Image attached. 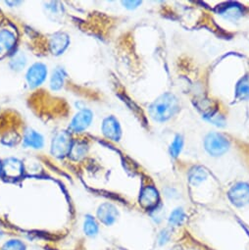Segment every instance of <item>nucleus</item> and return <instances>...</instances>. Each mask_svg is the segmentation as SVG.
<instances>
[{"label":"nucleus","mask_w":249,"mask_h":250,"mask_svg":"<svg viewBox=\"0 0 249 250\" xmlns=\"http://www.w3.org/2000/svg\"><path fill=\"white\" fill-rule=\"evenodd\" d=\"M236 97L241 100H246L249 98V77H244L237 83Z\"/></svg>","instance_id":"a211bd4d"},{"label":"nucleus","mask_w":249,"mask_h":250,"mask_svg":"<svg viewBox=\"0 0 249 250\" xmlns=\"http://www.w3.org/2000/svg\"><path fill=\"white\" fill-rule=\"evenodd\" d=\"M159 202V194L155 188L146 187L143 189L140 197V203L145 209H153Z\"/></svg>","instance_id":"9b49d317"},{"label":"nucleus","mask_w":249,"mask_h":250,"mask_svg":"<svg viewBox=\"0 0 249 250\" xmlns=\"http://www.w3.org/2000/svg\"><path fill=\"white\" fill-rule=\"evenodd\" d=\"M185 219H186V214L184 210L181 208H178L172 212L169 218V223L171 226H180L181 224H183Z\"/></svg>","instance_id":"412c9836"},{"label":"nucleus","mask_w":249,"mask_h":250,"mask_svg":"<svg viewBox=\"0 0 249 250\" xmlns=\"http://www.w3.org/2000/svg\"><path fill=\"white\" fill-rule=\"evenodd\" d=\"M228 198L237 207L247 205L249 203V185L244 183L236 184L229 189Z\"/></svg>","instance_id":"423d86ee"},{"label":"nucleus","mask_w":249,"mask_h":250,"mask_svg":"<svg viewBox=\"0 0 249 250\" xmlns=\"http://www.w3.org/2000/svg\"><path fill=\"white\" fill-rule=\"evenodd\" d=\"M16 44V36L9 30L0 31V54L11 52Z\"/></svg>","instance_id":"ddd939ff"},{"label":"nucleus","mask_w":249,"mask_h":250,"mask_svg":"<svg viewBox=\"0 0 249 250\" xmlns=\"http://www.w3.org/2000/svg\"><path fill=\"white\" fill-rule=\"evenodd\" d=\"M2 174V162L0 161V176Z\"/></svg>","instance_id":"393cba45"},{"label":"nucleus","mask_w":249,"mask_h":250,"mask_svg":"<svg viewBox=\"0 0 249 250\" xmlns=\"http://www.w3.org/2000/svg\"><path fill=\"white\" fill-rule=\"evenodd\" d=\"M27 64V58L24 54H18L14 56V58L10 61V67L13 71L20 72L22 71Z\"/></svg>","instance_id":"aec40b11"},{"label":"nucleus","mask_w":249,"mask_h":250,"mask_svg":"<svg viewBox=\"0 0 249 250\" xmlns=\"http://www.w3.org/2000/svg\"><path fill=\"white\" fill-rule=\"evenodd\" d=\"M23 145L25 147L42 149L44 146L42 135L34 129H27L23 136Z\"/></svg>","instance_id":"9d476101"},{"label":"nucleus","mask_w":249,"mask_h":250,"mask_svg":"<svg viewBox=\"0 0 249 250\" xmlns=\"http://www.w3.org/2000/svg\"><path fill=\"white\" fill-rule=\"evenodd\" d=\"M73 142L74 141L72 138V134L70 132L62 131L57 133L51 143V154L58 159H63L67 157L72 148Z\"/></svg>","instance_id":"f03ea898"},{"label":"nucleus","mask_w":249,"mask_h":250,"mask_svg":"<svg viewBox=\"0 0 249 250\" xmlns=\"http://www.w3.org/2000/svg\"><path fill=\"white\" fill-rule=\"evenodd\" d=\"M46 77L47 66L43 63L37 62L28 69L26 74V81L30 88H37L45 82Z\"/></svg>","instance_id":"20e7f679"},{"label":"nucleus","mask_w":249,"mask_h":250,"mask_svg":"<svg viewBox=\"0 0 249 250\" xmlns=\"http://www.w3.org/2000/svg\"><path fill=\"white\" fill-rule=\"evenodd\" d=\"M183 144H184L183 138L181 136H177L170 147V153L174 158H177L179 156L183 147Z\"/></svg>","instance_id":"4be33fe9"},{"label":"nucleus","mask_w":249,"mask_h":250,"mask_svg":"<svg viewBox=\"0 0 249 250\" xmlns=\"http://www.w3.org/2000/svg\"><path fill=\"white\" fill-rule=\"evenodd\" d=\"M189 182L196 186L199 185L201 182H203L207 178V172L205 169L201 167H194L193 169L190 170L189 172Z\"/></svg>","instance_id":"f3484780"},{"label":"nucleus","mask_w":249,"mask_h":250,"mask_svg":"<svg viewBox=\"0 0 249 250\" xmlns=\"http://www.w3.org/2000/svg\"><path fill=\"white\" fill-rule=\"evenodd\" d=\"M179 102L175 95L165 93L159 96L149 107L151 118L157 122H165L171 119L179 111Z\"/></svg>","instance_id":"f257e3e1"},{"label":"nucleus","mask_w":249,"mask_h":250,"mask_svg":"<svg viewBox=\"0 0 249 250\" xmlns=\"http://www.w3.org/2000/svg\"><path fill=\"white\" fill-rule=\"evenodd\" d=\"M101 130L104 137L110 141L119 142L122 137L120 124L114 116H109L103 120Z\"/></svg>","instance_id":"6e6552de"},{"label":"nucleus","mask_w":249,"mask_h":250,"mask_svg":"<svg viewBox=\"0 0 249 250\" xmlns=\"http://www.w3.org/2000/svg\"><path fill=\"white\" fill-rule=\"evenodd\" d=\"M2 250H26V246L18 239H11L3 245Z\"/></svg>","instance_id":"5701e85b"},{"label":"nucleus","mask_w":249,"mask_h":250,"mask_svg":"<svg viewBox=\"0 0 249 250\" xmlns=\"http://www.w3.org/2000/svg\"><path fill=\"white\" fill-rule=\"evenodd\" d=\"M173 250H184V249L182 247H180V246H176V247H174Z\"/></svg>","instance_id":"a878e982"},{"label":"nucleus","mask_w":249,"mask_h":250,"mask_svg":"<svg viewBox=\"0 0 249 250\" xmlns=\"http://www.w3.org/2000/svg\"><path fill=\"white\" fill-rule=\"evenodd\" d=\"M205 148L209 154L220 156L228 149V142L222 135L217 133L209 134L205 139Z\"/></svg>","instance_id":"39448f33"},{"label":"nucleus","mask_w":249,"mask_h":250,"mask_svg":"<svg viewBox=\"0 0 249 250\" xmlns=\"http://www.w3.org/2000/svg\"><path fill=\"white\" fill-rule=\"evenodd\" d=\"M87 150H88V145L85 141L83 140L74 141L68 157L74 161H80L85 156V154L87 153Z\"/></svg>","instance_id":"4468645a"},{"label":"nucleus","mask_w":249,"mask_h":250,"mask_svg":"<svg viewBox=\"0 0 249 250\" xmlns=\"http://www.w3.org/2000/svg\"><path fill=\"white\" fill-rule=\"evenodd\" d=\"M24 171L23 163L18 158L9 157L2 162V174L10 179H17Z\"/></svg>","instance_id":"1a4fd4ad"},{"label":"nucleus","mask_w":249,"mask_h":250,"mask_svg":"<svg viewBox=\"0 0 249 250\" xmlns=\"http://www.w3.org/2000/svg\"><path fill=\"white\" fill-rule=\"evenodd\" d=\"M97 217L103 224L110 226L117 220L118 210L114 205L110 203H103L97 210Z\"/></svg>","instance_id":"f8f14e48"},{"label":"nucleus","mask_w":249,"mask_h":250,"mask_svg":"<svg viewBox=\"0 0 249 250\" xmlns=\"http://www.w3.org/2000/svg\"><path fill=\"white\" fill-rule=\"evenodd\" d=\"M170 238V232L168 231V229H165L161 232L160 236H159V243L162 245V244H165L166 242H168Z\"/></svg>","instance_id":"b1692460"},{"label":"nucleus","mask_w":249,"mask_h":250,"mask_svg":"<svg viewBox=\"0 0 249 250\" xmlns=\"http://www.w3.org/2000/svg\"><path fill=\"white\" fill-rule=\"evenodd\" d=\"M220 13H221V15L225 16L228 19L235 20V19H237L238 17L241 16L242 10H241L239 5L234 4V3H230V4H228V5L224 6V8L220 11Z\"/></svg>","instance_id":"dca6fc26"},{"label":"nucleus","mask_w":249,"mask_h":250,"mask_svg":"<svg viewBox=\"0 0 249 250\" xmlns=\"http://www.w3.org/2000/svg\"><path fill=\"white\" fill-rule=\"evenodd\" d=\"M93 120V113L87 108L81 109L72 119L69 125L70 133L80 134L87 130Z\"/></svg>","instance_id":"7ed1b4c3"},{"label":"nucleus","mask_w":249,"mask_h":250,"mask_svg":"<svg viewBox=\"0 0 249 250\" xmlns=\"http://www.w3.org/2000/svg\"><path fill=\"white\" fill-rule=\"evenodd\" d=\"M66 78H67V74L65 70L61 67L56 68L52 72V75L50 77V88L53 91H58L62 89V87L64 86Z\"/></svg>","instance_id":"2eb2a0df"},{"label":"nucleus","mask_w":249,"mask_h":250,"mask_svg":"<svg viewBox=\"0 0 249 250\" xmlns=\"http://www.w3.org/2000/svg\"><path fill=\"white\" fill-rule=\"evenodd\" d=\"M70 45V37L63 32H58L52 35L48 42V48L52 55H62Z\"/></svg>","instance_id":"0eeeda50"},{"label":"nucleus","mask_w":249,"mask_h":250,"mask_svg":"<svg viewBox=\"0 0 249 250\" xmlns=\"http://www.w3.org/2000/svg\"><path fill=\"white\" fill-rule=\"evenodd\" d=\"M83 231L88 236H95L98 232V225L91 216H86L83 223Z\"/></svg>","instance_id":"6ab92c4d"}]
</instances>
